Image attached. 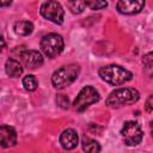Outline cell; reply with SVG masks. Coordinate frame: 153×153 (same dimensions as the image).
<instances>
[{"label":"cell","instance_id":"cell-1","mask_svg":"<svg viewBox=\"0 0 153 153\" xmlns=\"http://www.w3.org/2000/svg\"><path fill=\"white\" fill-rule=\"evenodd\" d=\"M98 74L102 80H104L105 82L114 85V86L123 85L133 79V73L118 65L103 66L99 68Z\"/></svg>","mask_w":153,"mask_h":153},{"label":"cell","instance_id":"cell-2","mask_svg":"<svg viewBox=\"0 0 153 153\" xmlns=\"http://www.w3.org/2000/svg\"><path fill=\"white\" fill-rule=\"evenodd\" d=\"M80 74V66L69 63L56 69L51 75V84L56 90H63L72 85Z\"/></svg>","mask_w":153,"mask_h":153},{"label":"cell","instance_id":"cell-3","mask_svg":"<svg viewBox=\"0 0 153 153\" xmlns=\"http://www.w3.org/2000/svg\"><path fill=\"white\" fill-rule=\"evenodd\" d=\"M140 99V93L133 87H122L112 91L105 99V104L110 108H120L136 103Z\"/></svg>","mask_w":153,"mask_h":153},{"label":"cell","instance_id":"cell-4","mask_svg":"<svg viewBox=\"0 0 153 153\" xmlns=\"http://www.w3.org/2000/svg\"><path fill=\"white\" fill-rule=\"evenodd\" d=\"M39 45H41L42 53L47 57L54 59L62 53L65 43H63V38L60 35L51 32V33H48L42 37Z\"/></svg>","mask_w":153,"mask_h":153},{"label":"cell","instance_id":"cell-5","mask_svg":"<svg viewBox=\"0 0 153 153\" xmlns=\"http://www.w3.org/2000/svg\"><path fill=\"white\" fill-rule=\"evenodd\" d=\"M100 99V96L98 93V91L92 87V86H85L80 90V92L78 93L76 98L74 99L73 103V109L78 112H82L85 111L90 105L97 103Z\"/></svg>","mask_w":153,"mask_h":153},{"label":"cell","instance_id":"cell-6","mask_svg":"<svg viewBox=\"0 0 153 153\" xmlns=\"http://www.w3.org/2000/svg\"><path fill=\"white\" fill-rule=\"evenodd\" d=\"M121 136L123 139V142L127 146L131 147L139 145L142 141L143 131L141 129V126L136 121H127L121 129Z\"/></svg>","mask_w":153,"mask_h":153},{"label":"cell","instance_id":"cell-7","mask_svg":"<svg viewBox=\"0 0 153 153\" xmlns=\"http://www.w3.org/2000/svg\"><path fill=\"white\" fill-rule=\"evenodd\" d=\"M39 12L43 18H45L47 20H49L54 24L61 25L63 23L65 10L61 6V4L55 0H48L44 4H42Z\"/></svg>","mask_w":153,"mask_h":153},{"label":"cell","instance_id":"cell-8","mask_svg":"<svg viewBox=\"0 0 153 153\" xmlns=\"http://www.w3.org/2000/svg\"><path fill=\"white\" fill-rule=\"evenodd\" d=\"M19 57L23 65L29 69H35L43 65V56L38 50L22 49L19 51Z\"/></svg>","mask_w":153,"mask_h":153},{"label":"cell","instance_id":"cell-9","mask_svg":"<svg viewBox=\"0 0 153 153\" xmlns=\"http://www.w3.org/2000/svg\"><path fill=\"white\" fill-rule=\"evenodd\" d=\"M146 0H118L116 10L121 14L133 16L140 13L145 7Z\"/></svg>","mask_w":153,"mask_h":153},{"label":"cell","instance_id":"cell-10","mask_svg":"<svg viewBox=\"0 0 153 153\" xmlns=\"http://www.w3.org/2000/svg\"><path fill=\"white\" fill-rule=\"evenodd\" d=\"M17 143V131L13 127L2 124L0 126V146L4 148H10Z\"/></svg>","mask_w":153,"mask_h":153},{"label":"cell","instance_id":"cell-11","mask_svg":"<svg viewBox=\"0 0 153 153\" xmlns=\"http://www.w3.org/2000/svg\"><path fill=\"white\" fill-rule=\"evenodd\" d=\"M78 143H79V136H78V133L74 129L67 128L61 133L60 145L63 149H66V151L74 149L78 146Z\"/></svg>","mask_w":153,"mask_h":153},{"label":"cell","instance_id":"cell-12","mask_svg":"<svg viewBox=\"0 0 153 153\" xmlns=\"http://www.w3.org/2000/svg\"><path fill=\"white\" fill-rule=\"evenodd\" d=\"M5 72L11 78H19L23 74V67L19 61L14 59H8L5 63Z\"/></svg>","mask_w":153,"mask_h":153},{"label":"cell","instance_id":"cell-13","mask_svg":"<svg viewBox=\"0 0 153 153\" xmlns=\"http://www.w3.org/2000/svg\"><path fill=\"white\" fill-rule=\"evenodd\" d=\"M14 32L19 36H29L33 31V24L29 20H19L13 26Z\"/></svg>","mask_w":153,"mask_h":153},{"label":"cell","instance_id":"cell-14","mask_svg":"<svg viewBox=\"0 0 153 153\" xmlns=\"http://www.w3.org/2000/svg\"><path fill=\"white\" fill-rule=\"evenodd\" d=\"M81 147L85 152H88V153H97L100 151V145L98 143V141H96L91 137H87V136L82 137Z\"/></svg>","mask_w":153,"mask_h":153},{"label":"cell","instance_id":"cell-15","mask_svg":"<svg viewBox=\"0 0 153 153\" xmlns=\"http://www.w3.org/2000/svg\"><path fill=\"white\" fill-rule=\"evenodd\" d=\"M67 7L72 13L80 14L86 8V5H85V2L82 0H68L67 1Z\"/></svg>","mask_w":153,"mask_h":153},{"label":"cell","instance_id":"cell-16","mask_svg":"<svg viewBox=\"0 0 153 153\" xmlns=\"http://www.w3.org/2000/svg\"><path fill=\"white\" fill-rule=\"evenodd\" d=\"M23 86H24V88H25L26 91L32 92V91H35V90L37 88V86H38V81H37V79H36L35 75H32V74H27L26 76L23 78Z\"/></svg>","mask_w":153,"mask_h":153},{"label":"cell","instance_id":"cell-17","mask_svg":"<svg viewBox=\"0 0 153 153\" xmlns=\"http://www.w3.org/2000/svg\"><path fill=\"white\" fill-rule=\"evenodd\" d=\"M85 2V5L87 7H90L91 10H103L108 6V1L106 0H82Z\"/></svg>","mask_w":153,"mask_h":153},{"label":"cell","instance_id":"cell-18","mask_svg":"<svg viewBox=\"0 0 153 153\" xmlns=\"http://www.w3.org/2000/svg\"><path fill=\"white\" fill-rule=\"evenodd\" d=\"M153 54L152 53H148V54H146L145 56H143V60H142V62H143V66H145V68H146V71L148 72V74L151 75V72H152V67H153Z\"/></svg>","mask_w":153,"mask_h":153},{"label":"cell","instance_id":"cell-19","mask_svg":"<svg viewBox=\"0 0 153 153\" xmlns=\"http://www.w3.org/2000/svg\"><path fill=\"white\" fill-rule=\"evenodd\" d=\"M56 104L61 109H68L69 108V99L66 94H57L56 96Z\"/></svg>","mask_w":153,"mask_h":153},{"label":"cell","instance_id":"cell-20","mask_svg":"<svg viewBox=\"0 0 153 153\" xmlns=\"http://www.w3.org/2000/svg\"><path fill=\"white\" fill-rule=\"evenodd\" d=\"M152 100H153V96L151 94V96L147 98L146 104H145V109H146V111H147L148 114H151V112H152V110H153V108H152Z\"/></svg>","mask_w":153,"mask_h":153},{"label":"cell","instance_id":"cell-21","mask_svg":"<svg viewBox=\"0 0 153 153\" xmlns=\"http://www.w3.org/2000/svg\"><path fill=\"white\" fill-rule=\"evenodd\" d=\"M13 0H0V7H8L11 6Z\"/></svg>","mask_w":153,"mask_h":153},{"label":"cell","instance_id":"cell-22","mask_svg":"<svg viewBox=\"0 0 153 153\" xmlns=\"http://www.w3.org/2000/svg\"><path fill=\"white\" fill-rule=\"evenodd\" d=\"M5 47H6V42H5V39L0 36V51H2V50L5 49Z\"/></svg>","mask_w":153,"mask_h":153}]
</instances>
